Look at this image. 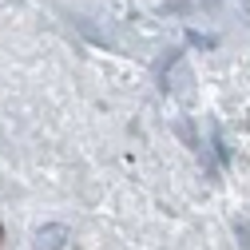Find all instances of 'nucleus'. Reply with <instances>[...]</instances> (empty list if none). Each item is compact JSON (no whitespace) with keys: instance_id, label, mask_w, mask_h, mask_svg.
I'll return each instance as SVG.
<instances>
[{"instance_id":"nucleus-1","label":"nucleus","mask_w":250,"mask_h":250,"mask_svg":"<svg viewBox=\"0 0 250 250\" xmlns=\"http://www.w3.org/2000/svg\"><path fill=\"white\" fill-rule=\"evenodd\" d=\"M64 238H68V230H64V227H48V230H40V234H36V246H40V250H56Z\"/></svg>"}]
</instances>
